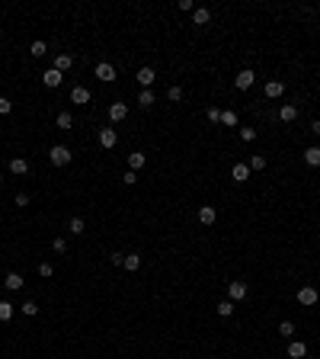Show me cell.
Here are the masks:
<instances>
[{
	"mask_svg": "<svg viewBox=\"0 0 320 359\" xmlns=\"http://www.w3.org/2000/svg\"><path fill=\"white\" fill-rule=\"evenodd\" d=\"M19 311H23V314H26V317H36V314H39V305H36V302H32V299H26L23 305H19Z\"/></svg>",
	"mask_w": 320,
	"mask_h": 359,
	"instance_id": "25",
	"label": "cell"
},
{
	"mask_svg": "<svg viewBox=\"0 0 320 359\" xmlns=\"http://www.w3.org/2000/svg\"><path fill=\"white\" fill-rule=\"evenodd\" d=\"M167 100H170V103H180V100H183V87H170V90H167Z\"/></svg>",
	"mask_w": 320,
	"mask_h": 359,
	"instance_id": "33",
	"label": "cell"
},
{
	"mask_svg": "<svg viewBox=\"0 0 320 359\" xmlns=\"http://www.w3.org/2000/svg\"><path fill=\"white\" fill-rule=\"evenodd\" d=\"M13 311H16V308H13V305L10 302H0V321H10V317H13Z\"/></svg>",
	"mask_w": 320,
	"mask_h": 359,
	"instance_id": "32",
	"label": "cell"
},
{
	"mask_svg": "<svg viewBox=\"0 0 320 359\" xmlns=\"http://www.w3.org/2000/svg\"><path fill=\"white\" fill-rule=\"evenodd\" d=\"M10 173L13 177H26V173H29V160L26 157H13L10 160Z\"/></svg>",
	"mask_w": 320,
	"mask_h": 359,
	"instance_id": "13",
	"label": "cell"
},
{
	"mask_svg": "<svg viewBox=\"0 0 320 359\" xmlns=\"http://www.w3.org/2000/svg\"><path fill=\"white\" fill-rule=\"evenodd\" d=\"M221 125L234 128V125H237V112H234V109H224V112H221Z\"/></svg>",
	"mask_w": 320,
	"mask_h": 359,
	"instance_id": "28",
	"label": "cell"
},
{
	"mask_svg": "<svg viewBox=\"0 0 320 359\" xmlns=\"http://www.w3.org/2000/svg\"><path fill=\"white\" fill-rule=\"evenodd\" d=\"M0 183H3V177H0Z\"/></svg>",
	"mask_w": 320,
	"mask_h": 359,
	"instance_id": "45",
	"label": "cell"
},
{
	"mask_svg": "<svg viewBox=\"0 0 320 359\" xmlns=\"http://www.w3.org/2000/svg\"><path fill=\"white\" fill-rule=\"evenodd\" d=\"M122 183H125V186H135V183H138V173H135V170H125V173H122Z\"/></svg>",
	"mask_w": 320,
	"mask_h": 359,
	"instance_id": "36",
	"label": "cell"
},
{
	"mask_svg": "<svg viewBox=\"0 0 320 359\" xmlns=\"http://www.w3.org/2000/svg\"><path fill=\"white\" fill-rule=\"evenodd\" d=\"M253 84H256V71H253V67L237 71V77H234V87H237V90H250Z\"/></svg>",
	"mask_w": 320,
	"mask_h": 359,
	"instance_id": "3",
	"label": "cell"
},
{
	"mask_svg": "<svg viewBox=\"0 0 320 359\" xmlns=\"http://www.w3.org/2000/svg\"><path fill=\"white\" fill-rule=\"evenodd\" d=\"M247 295H250V286H247V282H240V279H237V282H228V299L234 302V305L243 302Z\"/></svg>",
	"mask_w": 320,
	"mask_h": 359,
	"instance_id": "4",
	"label": "cell"
},
{
	"mask_svg": "<svg viewBox=\"0 0 320 359\" xmlns=\"http://www.w3.org/2000/svg\"><path fill=\"white\" fill-rule=\"evenodd\" d=\"M99 145H103L106 148V151H112V148L115 145H119V135H115V128H99Z\"/></svg>",
	"mask_w": 320,
	"mask_h": 359,
	"instance_id": "7",
	"label": "cell"
},
{
	"mask_svg": "<svg viewBox=\"0 0 320 359\" xmlns=\"http://www.w3.org/2000/svg\"><path fill=\"white\" fill-rule=\"evenodd\" d=\"M263 93H266L269 100H278V97L285 93V84H282V80H266V87H263Z\"/></svg>",
	"mask_w": 320,
	"mask_h": 359,
	"instance_id": "10",
	"label": "cell"
},
{
	"mask_svg": "<svg viewBox=\"0 0 320 359\" xmlns=\"http://www.w3.org/2000/svg\"><path fill=\"white\" fill-rule=\"evenodd\" d=\"M247 167L250 170H266V157H263V154H253V157L247 160Z\"/></svg>",
	"mask_w": 320,
	"mask_h": 359,
	"instance_id": "26",
	"label": "cell"
},
{
	"mask_svg": "<svg viewBox=\"0 0 320 359\" xmlns=\"http://www.w3.org/2000/svg\"><path fill=\"white\" fill-rule=\"evenodd\" d=\"M109 260H112L115 266H122V263H125V254H112V256H109Z\"/></svg>",
	"mask_w": 320,
	"mask_h": 359,
	"instance_id": "42",
	"label": "cell"
},
{
	"mask_svg": "<svg viewBox=\"0 0 320 359\" xmlns=\"http://www.w3.org/2000/svg\"><path fill=\"white\" fill-rule=\"evenodd\" d=\"M3 286L10 289V292H19L26 282H23V276H19V273H6V282H3Z\"/></svg>",
	"mask_w": 320,
	"mask_h": 359,
	"instance_id": "22",
	"label": "cell"
},
{
	"mask_svg": "<svg viewBox=\"0 0 320 359\" xmlns=\"http://www.w3.org/2000/svg\"><path fill=\"white\" fill-rule=\"evenodd\" d=\"M278 334H282L285 340H291V337H295V324H291V321H282V324H278Z\"/></svg>",
	"mask_w": 320,
	"mask_h": 359,
	"instance_id": "31",
	"label": "cell"
},
{
	"mask_svg": "<svg viewBox=\"0 0 320 359\" xmlns=\"http://www.w3.org/2000/svg\"><path fill=\"white\" fill-rule=\"evenodd\" d=\"M51 250H54V254H67V241L64 238H54L51 241Z\"/></svg>",
	"mask_w": 320,
	"mask_h": 359,
	"instance_id": "34",
	"label": "cell"
},
{
	"mask_svg": "<svg viewBox=\"0 0 320 359\" xmlns=\"http://www.w3.org/2000/svg\"><path fill=\"white\" fill-rule=\"evenodd\" d=\"M93 100V93L87 90L84 84H77V87H71V103H77V106H87Z\"/></svg>",
	"mask_w": 320,
	"mask_h": 359,
	"instance_id": "6",
	"label": "cell"
},
{
	"mask_svg": "<svg viewBox=\"0 0 320 359\" xmlns=\"http://www.w3.org/2000/svg\"><path fill=\"white\" fill-rule=\"evenodd\" d=\"M135 103H138L141 109H151V106L157 103V97H154V90H141V93H138V100H135Z\"/></svg>",
	"mask_w": 320,
	"mask_h": 359,
	"instance_id": "17",
	"label": "cell"
},
{
	"mask_svg": "<svg viewBox=\"0 0 320 359\" xmlns=\"http://www.w3.org/2000/svg\"><path fill=\"white\" fill-rule=\"evenodd\" d=\"M288 356L291 359H304V356H308V347L298 343V340H288Z\"/></svg>",
	"mask_w": 320,
	"mask_h": 359,
	"instance_id": "20",
	"label": "cell"
},
{
	"mask_svg": "<svg viewBox=\"0 0 320 359\" xmlns=\"http://www.w3.org/2000/svg\"><path fill=\"white\" fill-rule=\"evenodd\" d=\"M208 19H212V10H208V6H195L192 10V23L195 26H205Z\"/></svg>",
	"mask_w": 320,
	"mask_h": 359,
	"instance_id": "18",
	"label": "cell"
},
{
	"mask_svg": "<svg viewBox=\"0 0 320 359\" xmlns=\"http://www.w3.org/2000/svg\"><path fill=\"white\" fill-rule=\"evenodd\" d=\"M320 302V292L314 286H301L298 289V305H304V308H314V305Z\"/></svg>",
	"mask_w": 320,
	"mask_h": 359,
	"instance_id": "2",
	"label": "cell"
},
{
	"mask_svg": "<svg viewBox=\"0 0 320 359\" xmlns=\"http://www.w3.org/2000/svg\"><path fill=\"white\" fill-rule=\"evenodd\" d=\"M48 55V45L42 42V39H39V42H32V58H45Z\"/></svg>",
	"mask_w": 320,
	"mask_h": 359,
	"instance_id": "30",
	"label": "cell"
},
{
	"mask_svg": "<svg viewBox=\"0 0 320 359\" xmlns=\"http://www.w3.org/2000/svg\"><path fill=\"white\" fill-rule=\"evenodd\" d=\"M311 132H314V135H320V119H314V125H311Z\"/></svg>",
	"mask_w": 320,
	"mask_h": 359,
	"instance_id": "43",
	"label": "cell"
},
{
	"mask_svg": "<svg viewBox=\"0 0 320 359\" xmlns=\"http://www.w3.org/2000/svg\"><path fill=\"white\" fill-rule=\"evenodd\" d=\"M122 266L128 269V273H135V269H141V256L138 254H125V263Z\"/></svg>",
	"mask_w": 320,
	"mask_h": 359,
	"instance_id": "23",
	"label": "cell"
},
{
	"mask_svg": "<svg viewBox=\"0 0 320 359\" xmlns=\"http://www.w3.org/2000/svg\"><path fill=\"white\" fill-rule=\"evenodd\" d=\"M71 157H74V154H71V148H67V145H54L48 151V160L54 167H67V164H71Z\"/></svg>",
	"mask_w": 320,
	"mask_h": 359,
	"instance_id": "1",
	"label": "cell"
},
{
	"mask_svg": "<svg viewBox=\"0 0 320 359\" xmlns=\"http://www.w3.org/2000/svg\"><path fill=\"white\" fill-rule=\"evenodd\" d=\"M67 231H71V234H84V218H80V215H74V218L67 221Z\"/></svg>",
	"mask_w": 320,
	"mask_h": 359,
	"instance_id": "27",
	"label": "cell"
},
{
	"mask_svg": "<svg viewBox=\"0 0 320 359\" xmlns=\"http://www.w3.org/2000/svg\"><path fill=\"white\" fill-rule=\"evenodd\" d=\"M304 164L308 167H320V148L317 145H311L308 151H304Z\"/></svg>",
	"mask_w": 320,
	"mask_h": 359,
	"instance_id": "21",
	"label": "cell"
},
{
	"mask_svg": "<svg viewBox=\"0 0 320 359\" xmlns=\"http://www.w3.org/2000/svg\"><path fill=\"white\" fill-rule=\"evenodd\" d=\"M199 221H202V225H215V221H218V212H215L212 205H202L199 208Z\"/></svg>",
	"mask_w": 320,
	"mask_h": 359,
	"instance_id": "19",
	"label": "cell"
},
{
	"mask_svg": "<svg viewBox=\"0 0 320 359\" xmlns=\"http://www.w3.org/2000/svg\"><path fill=\"white\" fill-rule=\"evenodd\" d=\"M13 202H16L19 208H26V205H29V193H16V199H13Z\"/></svg>",
	"mask_w": 320,
	"mask_h": 359,
	"instance_id": "39",
	"label": "cell"
},
{
	"mask_svg": "<svg viewBox=\"0 0 320 359\" xmlns=\"http://www.w3.org/2000/svg\"><path fill=\"white\" fill-rule=\"evenodd\" d=\"M176 6H180L183 13H192V10H195V3H192V0H180V3H176Z\"/></svg>",
	"mask_w": 320,
	"mask_h": 359,
	"instance_id": "41",
	"label": "cell"
},
{
	"mask_svg": "<svg viewBox=\"0 0 320 359\" xmlns=\"http://www.w3.org/2000/svg\"><path fill=\"white\" fill-rule=\"evenodd\" d=\"M230 177H234L237 183H247V180H250V167L243 164V160H237V164L230 167Z\"/></svg>",
	"mask_w": 320,
	"mask_h": 359,
	"instance_id": "14",
	"label": "cell"
},
{
	"mask_svg": "<svg viewBox=\"0 0 320 359\" xmlns=\"http://www.w3.org/2000/svg\"><path fill=\"white\" fill-rule=\"evenodd\" d=\"M93 74H96V80H103V84H112V80H115V64H109V61H99Z\"/></svg>",
	"mask_w": 320,
	"mask_h": 359,
	"instance_id": "5",
	"label": "cell"
},
{
	"mask_svg": "<svg viewBox=\"0 0 320 359\" xmlns=\"http://www.w3.org/2000/svg\"><path fill=\"white\" fill-rule=\"evenodd\" d=\"M0 42H3V36H0Z\"/></svg>",
	"mask_w": 320,
	"mask_h": 359,
	"instance_id": "44",
	"label": "cell"
},
{
	"mask_svg": "<svg viewBox=\"0 0 320 359\" xmlns=\"http://www.w3.org/2000/svg\"><path fill=\"white\" fill-rule=\"evenodd\" d=\"M240 138L247 141V145H250V141H256V128H240Z\"/></svg>",
	"mask_w": 320,
	"mask_h": 359,
	"instance_id": "37",
	"label": "cell"
},
{
	"mask_svg": "<svg viewBox=\"0 0 320 359\" xmlns=\"http://www.w3.org/2000/svg\"><path fill=\"white\" fill-rule=\"evenodd\" d=\"M10 109H13V103L6 97H0V116H10Z\"/></svg>",
	"mask_w": 320,
	"mask_h": 359,
	"instance_id": "38",
	"label": "cell"
},
{
	"mask_svg": "<svg viewBox=\"0 0 320 359\" xmlns=\"http://www.w3.org/2000/svg\"><path fill=\"white\" fill-rule=\"evenodd\" d=\"M61 80H64V74L54 71V67H48V71L42 74V84H45V87H51V90H54V87H61Z\"/></svg>",
	"mask_w": 320,
	"mask_h": 359,
	"instance_id": "12",
	"label": "cell"
},
{
	"mask_svg": "<svg viewBox=\"0 0 320 359\" xmlns=\"http://www.w3.org/2000/svg\"><path fill=\"white\" fill-rule=\"evenodd\" d=\"M51 67H54V71H61V74L71 71V67H74V55H67V51H58V55H54V61H51Z\"/></svg>",
	"mask_w": 320,
	"mask_h": 359,
	"instance_id": "8",
	"label": "cell"
},
{
	"mask_svg": "<svg viewBox=\"0 0 320 359\" xmlns=\"http://www.w3.org/2000/svg\"><path fill=\"white\" fill-rule=\"evenodd\" d=\"M54 122H58V128H71V125H74V116H71V112H64V109H61Z\"/></svg>",
	"mask_w": 320,
	"mask_h": 359,
	"instance_id": "29",
	"label": "cell"
},
{
	"mask_svg": "<svg viewBox=\"0 0 320 359\" xmlns=\"http://www.w3.org/2000/svg\"><path fill=\"white\" fill-rule=\"evenodd\" d=\"M51 273H54V266H51L48 260H45V263H39V276H42V279H48Z\"/></svg>",
	"mask_w": 320,
	"mask_h": 359,
	"instance_id": "35",
	"label": "cell"
},
{
	"mask_svg": "<svg viewBox=\"0 0 320 359\" xmlns=\"http://www.w3.org/2000/svg\"><path fill=\"white\" fill-rule=\"evenodd\" d=\"M205 116H208V122H212V125H215V122H221V109H215V106H212V109H208Z\"/></svg>",
	"mask_w": 320,
	"mask_h": 359,
	"instance_id": "40",
	"label": "cell"
},
{
	"mask_svg": "<svg viewBox=\"0 0 320 359\" xmlns=\"http://www.w3.org/2000/svg\"><path fill=\"white\" fill-rule=\"evenodd\" d=\"M144 164H147V154H141V151H132V154H128V170L138 173Z\"/></svg>",
	"mask_w": 320,
	"mask_h": 359,
	"instance_id": "15",
	"label": "cell"
},
{
	"mask_svg": "<svg viewBox=\"0 0 320 359\" xmlns=\"http://www.w3.org/2000/svg\"><path fill=\"white\" fill-rule=\"evenodd\" d=\"M128 116V103H109V122H122Z\"/></svg>",
	"mask_w": 320,
	"mask_h": 359,
	"instance_id": "11",
	"label": "cell"
},
{
	"mask_svg": "<svg viewBox=\"0 0 320 359\" xmlns=\"http://www.w3.org/2000/svg\"><path fill=\"white\" fill-rule=\"evenodd\" d=\"M278 119H282V122H288V125H291V122L298 119V106H295V103H285L282 109H278Z\"/></svg>",
	"mask_w": 320,
	"mask_h": 359,
	"instance_id": "16",
	"label": "cell"
},
{
	"mask_svg": "<svg viewBox=\"0 0 320 359\" xmlns=\"http://www.w3.org/2000/svg\"><path fill=\"white\" fill-rule=\"evenodd\" d=\"M234 308H237V305H234V302H230V299H224V302H218V314H221V317H230V314H234Z\"/></svg>",
	"mask_w": 320,
	"mask_h": 359,
	"instance_id": "24",
	"label": "cell"
},
{
	"mask_svg": "<svg viewBox=\"0 0 320 359\" xmlns=\"http://www.w3.org/2000/svg\"><path fill=\"white\" fill-rule=\"evenodd\" d=\"M135 77H138V84L144 87V90H151V84L157 80V71H154V67H141V71L135 74Z\"/></svg>",
	"mask_w": 320,
	"mask_h": 359,
	"instance_id": "9",
	"label": "cell"
}]
</instances>
